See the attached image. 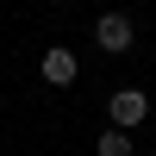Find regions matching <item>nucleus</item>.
<instances>
[{
	"label": "nucleus",
	"instance_id": "7ed1b4c3",
	"mask_svg": "<svg viewBox=\"0 0 156 156\" xmlns=\"http://www.w3.org/2000/svg\"><path fill=\"white\" fill-rule=\"evenodd\" d=\"M37 69H44V81H50V87H69L75 75H81V62H75V50H62V44H56V50H44V62H37Z\"/></svg>",
	"mask_w": 156,
	"mask_h": 156
},
{
	"label": "nucleus",
	"instance_id": "f257e3e1",
	"mask_svg": "<svg viewBox=\"0 0 156 156\" xmlns=\"http://www.w3.org/2000/svg\"><path fill=\"white\" fill-rule=\"evenodd\" d=\"M94 44L106 50V56H125V50L137 44V31H131V19H125V12H100V25H94Z\"/></svg>",
	"mask_w": 156,
	"mask_h": 156
},
{
	"label": "nucleus",
	"instance_id": "f03ea898",
	"mask_svg": "<svg viewBox=\"0 0 156 156\" xmlns=\"http://www.w3.org/2000/svg\"><path fill=\"white\" fill-rule=\"evenodd\" d=\"M106 112H112V125H119V131H131V125H144L150 94H137V87H119V94L106 100Z\"/></svg>",
	"mask_w": 156,
	"mask_h": 156
},
{
	"label": "nucleus",
	"instance_id": "20e7f679",
	"mask_svg": "<svg viewBox=\"0 0 156 156\" xmlns=\"http://www.w3.org/2000/svg\"><path fill=\"white\" fill-rule=\"evenodd\" d=\"M94 150H100V156H131V137L112 125V131H100V137H94Z\"/></svg>",
	"mask_w": 156,
	"mask_h": 156
}]
</instances>
